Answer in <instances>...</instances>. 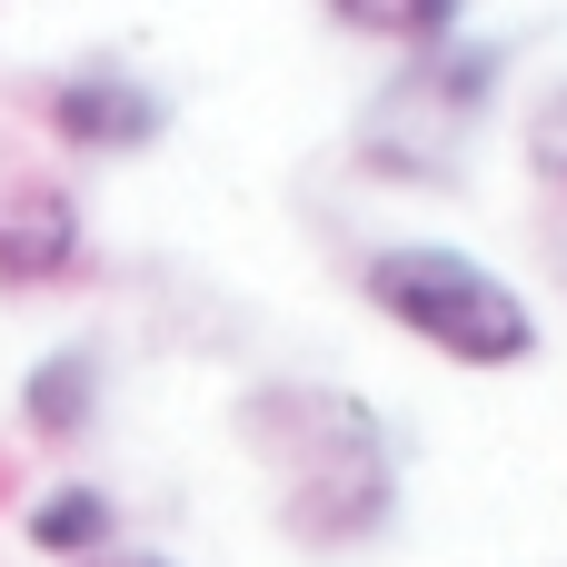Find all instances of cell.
I'll use <instances>...</instances> for the list:
<instances>
[{
  "label": "cell",
  "mask_w": 567,
  "mask_h": 567,
  "mask_svg": "<svg viewBox=\"0 0 567 567\" xmlns=\"http://www.w3.org/2000/svg\"><path fill=\"white\" fill-rule=\"evenodd\" d=\"M249 439L289 478V528L309 548H349L389 518V439L339 389H269L249 399Z\"/></svg>",
  "instance_id": "cell-1"
},
{
  "label": "cell",
  "mask_w": 567,
  "mask_h": 567,
  "mask_svg": "<svg viewBox=\"0 0 567 567\" xmlns=\"http://www.w3.org/2000/svg\"><path fill=\"white\" fill-rule=\"evenodd\" d=\"M359 289H369L379 319H399L409 339H429L458 369H518V359H538V309L488 259H468V249L399 239V249H379L359 269Z\"/></svg>",
  "instance_id": "cell-2"
},
{
  "label": "cell",
  "mask_w": 567,
  "mask_h": 567,
  "mask_svg": "<svg viewBox=\"0 0 567 567\" xmlns=\"http://www.w3.org/2000/svg\"><path fill=\"white\" fill-rule=\"evenodd\" d=\"M159 90H140L130 70H70L60 90H50V130L70 140V150H150L159 140Z\"/></svg>",
  "instance_id": "cell-3"
},
{
  "label": "cell",
  "mask_w": 567,
  "mask_h": 567,
  "mask_svg": "<svg viewBox=\"0 0 567 567\" xmlns=\"http://www.w3.org/2000/svg\"><path fill=\"white\" fill-rule=\"evenodd\" d=\"M70 259H80V209H70V189L10 179V189H0V279H10V289H40V279H60Z\"/></svg>",
  "instance_id": "cell-4"
},
{
  "label": "cell",
  "mask_w": 567,
  "mask_h": 567,
  "mask_svg": "<svg viewBox=\"0 0 567 567\" xmlns=\"http://www.w3.org/2000/svg\"><path fill=\"white\" fill-rule=\"evenodd\" d=\"M90 399H100V359H90V349H60V359H40V369L20 379V419H30L40 439H80V429H90Z\"/></svg>",
  "instance_id": "cell-5"
},
{
  "label": "cell",
  "mask_w": 567,
  "mask_h": 567,
  "mask_svg": "<svg viewBox=\"0 0 567 567\" xmlns=\"http://www.w3.org/2000/svg\"><path fill=\"white\" fill-rule=\"evenodd\" d=\"M110 528H120V508H110L100 488H50V498H30V548H50V558H90V548H110Z\"/></svg>",
  "instance_id": "cell-6"
},
{
  "label": "cell",
  "mask_w": 567,
  "mask_h": 567,
  "mask_svg": "<svg viewBox=\"0 0 567 567\" xmlns=\"http://www.w3.org/2000/svg\"><path fill=\"white\" fill-rule=\"evenodd\" d=\"M468 0H329L339 30H369V40H399V50H439L458 30Z\"/></svg>",
  "instance_id": "cell-7"
},
{
  "label": "cell",
  "mask_w": 567,
  "mask_h": 567,
  "mask_svg": "<svg viewBox=\"0 0 567 567\" xmlns=\"http://www.w3.org/2000/svg\"><path fill=\"white\" fill-rule=\"evenodd\" d=\"M528 169H538L548 189H567V90H548V100L528 110Z\"/></svg>",
  "instance_id": "cell-8"
},
{
  "label": "cell",
  "mask_w": 567,
  "mask_h": 567,
  "mask_svg": "<svg viewBox=\"0 0 567 567\" xmlns=\"http://www.w3.org/2000/svg\"><path fill=\"white\" fill-rule=\"evenodd\" d=\"M80 567H169V558H140V548H90Z\"/></svg>",
  "instance_id": "cell-9"
}]
</instances>
